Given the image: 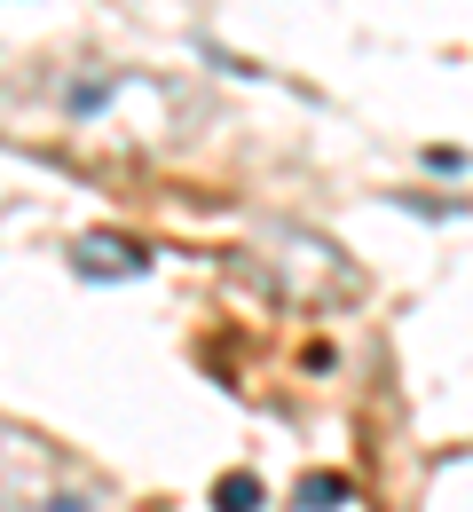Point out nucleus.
I'll list each match as a JSON object with an SVG mask.
<instances>
[{
    "instance_id": "obj_3",
    "label": "nucleus",
    "mask_w": 473,
    "mask_h": 512,
    "mask_svg": "<svg viewBox=\"0 0 473 512\" xmlns=\"http://www.w3.org/2000/svg\"><path fill=\"white\" fill-rule=\"evenodd\" d=\"M339 497H347V481H308V489H300V505L316 512V505H339Z\"/></svg>"
},
{
    "instance_id": "obj_1",
    "label": "nucleus",
    "mask_w": 473,
    "mask_h": 512,
    "mask_svg": "<svg viewBox=\"0 0 473 512\" xmlns=\"http://www.w3.org/2000/svg\"><path fill=\"white\" fill-rule=\"evenodd\" d=\"M79 268H87V276H142V245L135 237H87V245H79Z\"/></svg>"
},
{
    "instance_id": "obj_2",
    "label": "nucleus",
    "mask_w": 473,
    "mask_h": 512,
    "mask_svg": "<svg viewBox=\"0 0 473 512\" xmlns=\"http://www.w3.org/2000/svg\"><path fill=\"white\" fill-rule=\"evenodd\" d=\"M213 497H221L229 512H253V505H261V481H253V473H229V481H221Z\"/></svg>"
}]
</instances>
